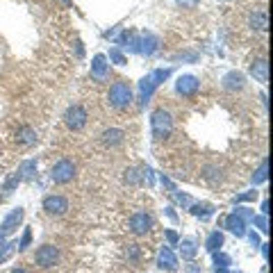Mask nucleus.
Listing matches in <instances>:
<instances>
[{"mask_svg": "<svg viewBox=\"0 0 273 273\" xmlns=\"http://www.w3.org/2000/svg\"><path fill=\"white\" fill-rule=\"evenodd\" d=\"M167 237H169V241H171V243L178 241V235H175V232H167Z\"/></svg>", "mask_w": 273, "mask_h": 273, "instance_id": "c756f323", "label": "nucleus"}, {"mask_svg": "<svg viewBox=\"0 0 273 273\" xmlns=\"http://www.w3.org/2000/svg\"><path fill=\"white\" fill-rule=\"evenodd\" d=\"M43 209L48 214H52V216H62L68 209V201L64 196H46L43 198Z\"/></svg>", "mask_w": 273, "mask_h": 273, "instance_id": "1a4fd4ad", "label": "nucleus"}, {"mask_svg": "<svg viewBox=\"0 0 273 273\" xmlns=\"http://www.w3.org/2000/svg\"><path fill=\"white\" fill-rule=\"evenodd\" d=\"M157 264H159V269L173 271L175 266H178V260H175V255L169 251V248H164V251L159 253V257H157Z\"/></svg>", "mask_w": 273, "mask_h": 273, "instance_id": "f8f14e48", "label": "nucleus"}, {"mask_svg": "<svg viewBox=\"0 0 273 273\" xmlns=\"http://www.w3.org/2000/svg\"><path fill=\"white\" fill-rule=\"evenodd\" d=\"M18 141L25 144V146H32V144H37V134H34L32 128H21V132H18Z\"/></svg>", "mask_w": 273, "mask_h": 273, "instance_id": "f3484780", "label": "nucleus"}, {"mask_svg": "<svg viewBox=\"0 0 273 273\" xmlns=\"http://www.w3.org/2000/svg\"><path fill=\"white\" fill-rule=\"evenodd\" d=\"M221 243H223L221 232H212V235L207 237V251H216V248H221Z\"/></svg>", "mask_w": 273, "mask_h": 273, "instance_id": "6ab92c4d", "label": "nucleus"}, {"mask_svg": "<svg viewBox=\"0 0 273 273\" xmlns=\"http://www.w3.org/2000/svg\"><path fill=\"white\" fill-rule=\"evenodd\" d=\"M64 123L71 130H82L87 125V112L82 105H71L64 114Z\"/></svg>", "mask_w": 273, "mask_h": 273, "instance_id": "20e7f679", "label": "nucleus"}, {"mask_svg": "<svg viewBox=\"0 0 273 273\" xmlns=\"http://www.w3.org/2000/svg\"><path fill=\"white\" fill-rule=\"evenodd\" d=\"M251 75L253 77H257L260 82H269V66H266V62L264 60H260V62H255V64L251 66Z\"/></svg>", "mask_w": 273, "mask_h": 273, "instance_id": "ddd939ff", "label": "nucleus"}, {"mask_svg": "<svg viewBox=\"0 0 273 273\" xmlns=\"http://www.w3.org/2000/svg\"><path fill=\"white\" fill-rule=\"evenodd\" d=\"M123 132L121 130H116V128H112V130H105L102 132V144L105 146H119L121 141H123Z\"/></svg>", "mask_w": 273, "mask_h": 273, "instance_id": "2eb2a0df", "label": "nucleus"}, {"mask_svg": "<svg viewBox=\"0 0 273 273\" xmlns=\"http://www.w3.org/2000/svg\"><path fill=\"white\" fill-rule=\"evenodd\" d=\"M9 273H28V271H25V269H12Z\"/></svg>", "mask_w": 273, "mask_h": 273, "instance_id": "7c9ffc66", "label": "nucleus"}, {"mask_svg": "<svg viewBox=\"0 0 273 273\" xmlns=\"http://www.w3.org/2000/svg\"><path fill=\"white\" fill-rule=\"evenodd\" d=\"M110 57H112V60L116 62V64H125V57L121 55L119 50H110Z\"/></svg>", "mask_w": 273, "mask_h": 273, "instance_id": "b1692460", "label": "nucleus"}, {"mask_svg": "<svg viewBox=\"0 0 273 273\" xmlns=\"http://www.w3.org/2000/svg\"><path fill=\"white\" fill-rule=\"evenodd\" d=\"M110 105L116 110H128L132 105V89L125 80H116L110 87Z\"/></svg>", "mask_w": 273, "mask_h": 273, "instance_id": "f257e3e1", "label": "nucleus"}, {"mask_svg": "<svg viewBox=\"0 0 273 273\" xmlns=\"http://www.w3.org/2000/svg\"><path fill=\"white\" fill-rule=\"evenodd\" d=\"M198 80L194 75H180L178 77V82H175V89H178V94H182V96H196V91H198Z\"/></svg>", "mask_w": 273, "mask_h": 273, "instance_id": "9d476101", "label": "nucleus"}, {"mask_svg": "<svg viewBox=\"0 0 273 273\" xmlns=\"http://www.w3.org/2000/svg\"><path fill=\"white\" fill-rule=\"evenodd\" d=\"M194 214H196V216H209V214H212V207H209V205H196V207L192 209Z\"/></svg>", "mask_w": 273, "mask_h": 273, "instance_id": "4be33fe9", "label": "nucleus"}, {"mask_svg": "<svg viewBox=\"0 0 273 273\" xmlns=\"http://www.w3.org/2000/svg\"><path fill=\"white\" fill-rule=\"evenodd\" d=\"M226 226L230 228V230L235 232V235H239V237L243 235V219H241V216H237V214H230V216L226 219Z\"/></svg>", "mask_w": 273, "mask_h": 273, "instance_id": "dca6fc26", "label": "nucleus"}, {"mask_svg": "<svg viewBox=\"0 0 273 273\" xmlns=\"http://www.w3.org/2000/svg\"><path fill=\"white\" fill-rule=\"evenodd\" d=\"M251 25H255L257 30H266V14L264 12H255L251 16Z\"/></svg>", "mask_w": 273, "mask_h": 273, "instance_id": "a211bd4d", "label": "nucleus"}, {"mask_svg": "<svg viewBox=\"0 0 273 273\" xmlns=\"http://www.w3.org/2000/svg\"><path fill=\"white\" fill-rule=\"evenodd\" d=\"M264 180H266V162H262V167H260V171H257V175H255V178H253V182H264Z\"/></svg>", "mask_w": 273, "mask_h": 273, "instance_id": "5701e85b", "label": "nucleus"}, {"mask_svg": "<svg viewBox=\"0 0 273 273\" xmlns=\"http://www.w3.org/2000/svg\"><path fill=\"white\" fill-rule=\"evenodd\" d=\"M175 3L182 5V7H196V5L201 3V0H175Z\"/></svg>", "mask_w": 273, "mask_h": 273, "instance_id": "393cba45", "label": "nucleus"}, {"mask_svg": "<svg viewBox=\"0 0 273 273\" xmlns=\"http://www.w3.org/2000/svg\"><path fill=\"white\" fill-rule=\"evenodd\" d=\"M228 262L230 260H228L226 255H216V266H228Z\"/></svg>", "mask_w": 273, "mask_h": 273, "instance_id": "cd10ccee", "label": "nucleus"}, {"mask_svg": "<svg viewBox=\"0 0 273 273\" xmlns=\"http://www.w3.org/2000/svg\"><path fill=\"white\" fill-rule=\"evenodd\" d=\"M34 169H37V162H34V159H28V162H23L21 169H18V175H21V180L23 178H30Z\"/></svg>", "mask_w": 273, "mask_h": 273, "instance_id": "aec40b11", "label": "nucleus"}, {"mask_svg": "<svg viewBox=\"0 0 273 273\" xmlns=\"http://www.w3.org/2000/svg\"><path fill=\"white\" fill-rule=\"evenodd\" d=\"M223 87H226V89H230V91L241 89V87H243V75H241V73H237V71L228 73V75L223 77Z\"/></svg>", "mask_w": 273, "mask_h": 273, "instance_id": "4468645a", "label": "nucleus"}, {"mask_svg": "<svg viewBox=\"0 0 273 273\" xmlns=\"http://www.w3.org/2000/svg\"><path fill=\"white\" fill-rule=\"evenodd\" d=\"M171 71H153L148 77H144L141 80V100H146L150 96V91L155 89V87L159 85V80H167Z\"/></svg>", "mask_w": 273, "mask_h": 273, "instance_id": "0eeeda50", "label": "nucleus"}, {"mask_svg": "<svg viewBox=\"0 0 273 273\" xmlns=\"http://www.w3.org/2000/svg\"><path fill=\"white\" fill-rule=\"evenodd\" d=\"M23 214H25V212H23L21 207L12 209V214H9V216L0 223V237H9L12 232H16V228L21 226V221H23Z\"/></svg>", "mask_w": 273, "mask_h": 273, "instance_id": "423d86ee", "label": "nucleus"}, {"mask_svg": "<svg viewBox=\"0 0 273 273\" xmlns=\"http://www.w3.org/2000/svg\"><path fill=\"white\" fill-rule=\"evenodd\" d=\"M28 243H30V230H25V235H23V241H21V246H18V248H21V251H25Z\"/></svg>", "mask_w": 273, "mask_h": 273, "instance_id": "a878e982", "label": "nucleus"}, {"mask_svg": "<svg viewBox=\"0 0 273 273\" xmlns=\"http://www.w3.org/2000/svg\"><path fill=\"white\" fill-rule=\"evenodd\" d=\"M255 221H257V226H260V230H262V232H269V228H266V216L255 219Z\"/></svg>", "mask_w": 273, "mask_h": 273, "instance_id": "bb28decb", "label": "nucleus"}, {"mask_svg": "<svg viewBox=\"0 0 273 273\" xmlns=\"http://www.w3.org/2000/svg\"><path fill=\"white\" fill-rule=\"evenodd\" d=\"M150 228H153V216L146 212H137L132 219H130V230L134 232V235H146V232H150Z\"/></svg>", "mask_w": 273, "mask_h": 273, "instance_id": "6e6552de", "label": "nucleus"}, {"mask_svg": "<svg viewBox=\"0 0 273 273\" xmlns=\"http://www.w3.org/2000/svg\"><path fill=\"white\" fill-rule=\"evenodd\" d=\"M57 260H60V251H57L55 246H50V243L37 248V253H34V262H37L39 266H43V269H48V266H55Z\"/></svg>", "mask_w": 273, "mask_h": 273, "instance_id": "39448f33", "label": "nucleus"}, {"mask_svg": "<svg viewBox=\"0 0 273 273\" xmlns=\"http://www.w3.org/2000/svg\"><path fill=\"white\" fill-rule=\"evenodd\" d=\"M180 251H182V257H194L196 255V246H194V241H182V248H180Z\"/></svg>", "mask_w": 273, "mask_h": 273, "instance_id": "412c9836", "label": "nucleus"}, {"mask_svg": "<svg viewBox=\"0 0 273 273\" xmlns=\"http://www.w3.org/2000/svg\"><path fill=\"white\" fill-rule=\"evenodd\" d=\"M107 75H110V64H107V57L105 55H96L94 57V64H91V77L94 80H107Z\"/></svg>", "mask_w": 273, "mask_h": 273, "instance_id": "9b49d317", "label": "nucleus"}, {"mask_svg": "<svg viewBox=\"0 0 273 273\" xmlns=\"http://www.w3.org/2000/svg\"><path fill=\"white\" fill-rule=\"evenodd\" d=\"M150 130H153V137L157 141L167 139V137L173 132V119H171L169 112H164V110L153 112V116H150Z\"/></svg>", "mask_w": 273, "mask_h": 273, "instance_id": "f03ea898", "label": "nucleus"}, {"mask_svg": "<svg viewBox=\"0 0 273 273\" xmlns=\"http://www.w3.org/2000/svg\"><path fill=\"white\" fill-rule=\"evenodd\" d=\"M73 175H75V164L71 162V159H60V162L52 167L50 171V180L55 184H66L73 180Z\"/></svg>", "mask_w": 273, "mask_h": 273, "instance_id": "7ed1b4c3", "label": "nucleus"}, {"mask_svg": "<svg viewBox=\"0 0 273 273\" xmlns=\"http://www.w3.org/2000/svg\"><path fill=\"white\" fill-rule=\"evenodd\" d=\"M7 251H9V246L5 241H0V260H3L5 255H7Z\"/></svg>", "mask_w": 273, "mask_h": 273, "instance_id": "c85d7f7f", "label": "nucleus"}]
</instances>
